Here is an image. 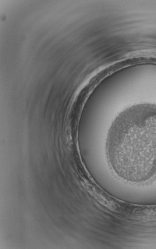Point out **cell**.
<instances>
[{
	"mask_svg": "<svg viewBox=\"0 0 156 249\" xmlns=\"http://www.w3.org/2000/svg\"><path fill=\"white\" fill-rule=\"evenodd\" d=\"M110 163L122 178L144 181L156 175V105L141 104L122 111L109 132Z\"/></svg>",
	"mask_w": 156,
	"mask_h": 249,
	"instance_id": "1",
	"label": "cell"
}]
</instances>
